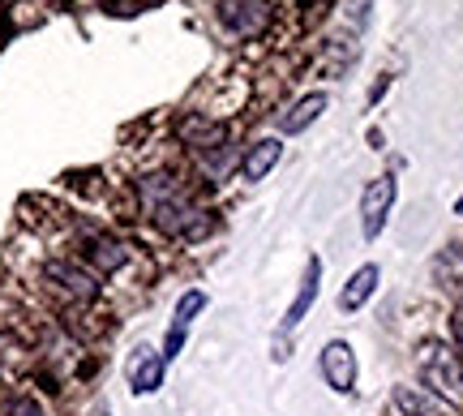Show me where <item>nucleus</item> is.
I'll use <instances>...</instances> for the list:
<instances>
[{"mask_svg": "<svg viewBox=\"0 0 463 416\" xmlns=\"http://www.w3.org/2000/svg\"><path fill=\"white\" fill-rule=\"evenodd\" d=\"M137 198H142L146 219L164 236L202 241V236H211V228H215V219L189 198V189H184L172 172H150V176H142V181H137Z\"/></svg>", "mask_w": 463, "mask_h": 416, "instance_id": "obj_1", "label": "nucleus"}, {"mask_svg": "<svg viewBox=\"0 0 463 416\" xmlns=\"http://www.w3.org/2000/svg\"><path fill=\"white\" fill-rule=\"evenodd\" d=\"M416 369H420V383L430 386L438 400L463 408V365H459V356H455L442 339L420 344V352H416Z\"/></svg>", "mask_w": 463, "mask_h": 416, "instance_id": "obj_2", "label": "nucleus"}, {"mask_svg": "<svg viewBox=\"0 0 463 416\" xmlns=\"http://www.w3.org/2000/svg\"><path fill=\"white\" fill-rule=\"evenodd\" d=\"M219 22L236 39H258L270 26V0H219Z\"/></svg>", "mask_w": 463, "mask_h": 416, "instance_id": "obj_3", "label": "nucleus"}, {"mask_svg": "<svg viewBox=\"0 0 463 416\" xmlns=\"http://www.w3.org/2000/svg\"><path fill=\"white\" fill-rule=\"evenodd\" d=\"M317 369H322V378H326V386H331L335 395H352L356 391L361 365H356V352H352L347 339H331L322 348V356H317Z\"/></svg>", "mask_w": 463, "mask_h": 416, "instance_id": "obj_4", "label": "nucleus"}, {"mask_svg": "<svg viewBox=\"0 0 463 416\" xmlns=\"http://www.w3.org/2000/svg\"><path fill=\"white\" fill-rule=\"evenodd\" d=\"M391 206H395V176H373L361 194V236L364 241L382 236L386 219H391Z\"/></svg>", "mask_w": 463, "mask_h": 416, "instance_id": "obj_5", "label": "nucleus"}, {"mask_svg": "<svg viewBox=\"0 0 463 416\" xmlns=\"http://www.w3.org/2000/svg\"><path fill=\"white\" fill-rule=\"evenodd\" d=\"M43 279L69 300H95L99 297V279H95V270L78 267V262H69V258H52L48 267H43Z\"/></svg>", "mask_w": 463, "mask_h": 416, "instance_id": "obj_6", "label": "nucleus"}, {"mask_svg": "<svg viewBox=\"0 0 463 416\" xmlns=\"http://www.w3.org/2000/svg\"><path fill=\"white\" fill-rule=\"evenodd\" d=\"M206 309V292L202 288H189L181 300H176V309H172V326H167V339H164V348H159V356H164L167 365L181 356L184 348V335H189V326H194V317Z\"/></svg>", "mask_w": 463, "mask_h": 416, "instance_id": "obj_7", "label": "nucleus"}, {"mask_svg": "<svg viewBox=\"0 0 463 416\" xmlns=\"http://www.w3.org/2000/svg\"><path fill=\"white\" fill-rule=\"evenodd\" d=\"M317 283H322V262H317V258H309V262H305V279H300V292L292 297V305H288V314H283V322H279V344H275V356L283 352L288 335H292L300 322L309 317V309H314V300H317Z\"/></svg>", "mask_w": 463, "mask_h": 416, "instance_id": "obj_8", "label": "nucleus"}, {"mask_svg": "<svg viewBox=\"0 0 463 416\" xmlns=\"http://www.w3.org/2000/svg\"><path fill=\"white\" fill-rule=\"evenodd\" d=\"M164 373H167V361L155 348H137V352H133V361H129L133 395H155V391L164 386Z\"/></svg>", "mask_w": 463, "mask_h": 416, "instance_id": "obj_9", "label": "nucleus"}, {"mask_svg": "<svg viewBox=\"0 0 463 416\" xmlns=\"http://www.w3.org/2000/svg\"><path fill=\"white\" fill-rule=\"evenodd\" d=\"M82 245H86V262L99 270V275H116V270L129 262V250H125L116 236H108V232H86Z\"/></svg>", "mask_w": 463, "mask_h": 416, "instance_id": "obj_10", "label": "nucleus"}, {"mask_svg": "<svg viewBox=\"0 0 463 416\" xmlns=\"http://www.w3.org/2000/svg\"><path fill=\"white\" fill-rule=\"evenodd\" d=\"M326 103H331V99H326L322 90H314V95L297 99L292 108H283V112H279V129H283V134H305V129H309L322 112H326Z\"/></svg>", "mask_w": 463, "mask_h": 416, "instance_id": "obj_11", "label": "nucleus"}, {"mask_svg": "<svg viewBox=\"0 0 463 416\" xmlns=\"http://www.w3.org/2000/svg\"><path fill=\"white\" fill-rule=\"evenodd\" d=\"M378 279H382V270L373 267V262H364L361 270H352V279H347V288H344V297H339V309H344V314H356V309H364V300L378 292Z\"/></svg>", "mask_w": 463, "mask_h": 416, "instance_id": "obj_12", "label": "nucleus"}, {"mask_svg": "<svg viewBox=\"0 0 463 416\" xmlns=\"http://www.w3.org/2000/svg\"><path fill=\"white\" fill-rule=\"evenodd\" d=\"M279 155H283L279 137H258V142L249 147V155L241 159V176H245V181H262L266 172L279 164Z\"/></svg>", "mask_w": 463, "mask_h": 416, "instance_id": "obj_13", "label": "nucleus"}, {"mask_svg": "<svg viewBox=\"0 0 463 416\" xmlns=\"http://www.w3.org/2000/svg\"><path fill=\"white\" fill-rule=\"evenodd\" d=\"M391 408H395L399 416H442V408L433 403V395L416 391V386H395V391H391Z\"/></svg>", "mask_w": 463, "mask_h": 416, "instance_id": "obj_14", "label": "nucleus"}, {"mask_svg": "<svg viewBox=\"0 0 463 416\" xmlns=\"http://www.w3.org/2000/svg\"><path fill=\"white\" fill-rule=\"evenodd\" d=\"M5 416H43V408H39L31 395H14V400H9V412H5Z\"/></svg>", "mask_w": 463, "mask_h": 416, "instance_id": "obj_15", "label": "nucleus"}, {"mask_svg": "<svg viewBox=\"0 0 463 416\" xmlns=\"http://www.w3.org/2000/svg\"><path fill=\"white\" fill-rule=\"evenodd\" d=\"M450 331H455V344L463 348V305L455 309V317H450Z\"/></svg>", "mask_w": 463, "mask_h": 416, "instance_id": "obj_16", "label": "nucleus"}, {"mask_svg": "<svg viewBox=\"0 0 463 416\" xmlns=\"http://www.w3.org/2000/svg\"><path fill=\"white\" fill-rule=\"evenodd\" d=\"M455 215H463V198H459V202H455Z\"/></svg>", "mask_w": 463, "mask_h": 416, "instance_id": "obj_17", "label": "nucleus"}]
</instances>
